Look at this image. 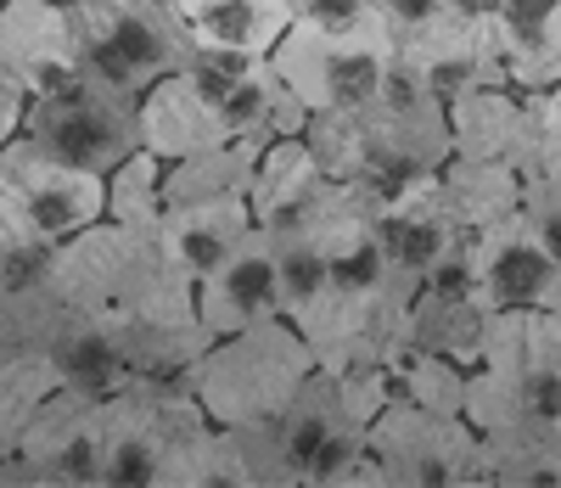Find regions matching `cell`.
I'll return each instance as SVG.
<instances>
[{"label": "cell", "mask_w": 561, "mask_h": 488, "mask_svg": "<svg viewBox=\"0 0 561 488\" xmlns=\"http://www.w3.org/2000/svg\"><path fill=\"white\" fill-rule=\"evenodd\" d=\"M523 225L534 230V241L561 264V191L545 174H523V197H517Z\"/></svg>", "instance_id": "30"}, {"label": "cell", "mask_w": 561, "mask_h": 488, "mask_svg": "<svg viewBox=\"0 0 561 488\" xmlns=\"http://www.w3.org/2000/svg\"><path fill=\"white\" fill-rule=\"evenodd\" d=\"M489 304L478 292H438V286H415L404 304V343L444 354L455 365L472 371L483 360V337H489Z\"/></svg>", "instance_id": "23"}, {"label": "cell", "mask_w": 561, "mask_h": 488, "mask_svg": "<svg viewBox=\"0 0 561 488\" xmlns=\"http://www.w3.org/2000/svg\"><path fill=\"white\" fill-rule=\"evenodd\" d=\"M460 416L483 444V488H556L545 432L561 416V315L494 309Z\"/></svg>", "instance_id": "2"}, {"label": "cell", "mask_w": 561, "mask_h": 488, "mask_svg": "<svg viewBox=\"0 0 561 488\" xmlns=\"http://www.w3.org/2000/svg\"><path fill=\"white\" fill-rule=\"evenodd\" d=\"M259 152H264L259 140H219L192 158L163 163V208L169 203H203V197H237L253 180Z\"/></svg>", "instance_id": "26"}, {"label": "cell", "mask_w": 561, "mask_h": 488, "mask_svg": "<svg viewBox=\"0 0 561 488\" xmlns=\"http://www.w3.org/2000/svg\"><path fill=\"white\" fill-rule=\"evenodd\" d=\"M45 286L62 309L124 331L135 382H185L192 360L214 343L197 320L192 281L163 259L158 236L147 230L113 219L84 225L79 236L57 241Z\"/></svg>", "instance_id": "1"}, {"label": "cell", "mask_w": 561, "mask_h": 488, "mask_svg": "<svg viewBox=\"0 0 561 488\" xmlns=\"http://www.w3.org/2000/svg\"><path fill=\"white\" fill-rule=\"evenodd\" d=\"M23 102H28V95H23L7 73H0V146H7V140L23 129Z\"/></svg>", "instance_id": "34"}, {"label": "cell", "mask_w": 561, "mask_h": 488, "mask_svg": "<svg viewBox=\"0 0 561 488\" xmlns=\"http://www.w3.org/2000/svg\"><path fill=\"white\" fill-rule=\"evenodd\" d=\"M248 230H253V208H248V191H237V197L169 203L152 236H158L163 259H169L185 281H203Z\"/></svg>", "instance_id": "20"}, {"label": "cell", "mask_w": 561, "mask_h": 488, "mask_svg": "<svg viewBox=\"0 0 561 488\" xmlns=\"http://www.w3.org/2000/svg\"><path fill=\"white\" fill-rule=\"evenodd\" d=\"M68 18L84 73L129 95H140L192 57V39H185L169 0H79Z\"/></svg>", "instance_id": "8"}, {"label": "cell", "mask_w": 561, "mask_h": 488, "mask_svg": "<svg viewBox=\"0 0 561 488\" xmlns=\"http://www.w3.org/2000/svg\"><path fill=\"white\" fill-rule=\"evenodd\" d=\"M388 399L382 371H309V382L270 421L230 427L248 466V488H370L365 427Z\"/></svg>", "instance_id": "3"}, {"label": "cell", "mask_w": 561, "mask_h": 488, "mask_svg": "<svg viewBox=\"0 0 561 488\" xmlns=\"http://www.w3.org/2000/svg\"><path fill=\"white\" fill-rule=\"evenodd\" d=\"M0 197H7L39 236L68 241L107 214V174H90L79 163L51 158L39 140H28L18 129L0 146Z\"/></svg>", "instance_id": "10"}, {"label": "cell", "mask_w": 561, "mask_h": 488, "mask_svg": "<svg viewBox=\"0 0 561 488\" xmlns=\"http://www.w3.org/2000/svg\"><path fill=\"white\" fill-rule=\"evenodd\" d=\"M192 298H197V320H203L208 337H225V331H242V326H253V320L280 315V286H275V248H270V236L253 225L203 281H192Z\"/></svg>", "instance_id": "16"}, {"label": "cell", "mask_w": 561, "mask_h": 488, "mask_svg": "<svg viewBox=\"0 0 561 488\" xmlns=\"http://www.w3.org/2000/svg\"><path fill=\"white\" fill-rule=\"evenodd\" d=\"M399 63L433 95H444V102H455L460 90H478V84H505L494 18H466L449 7L399 39Z\"/></svg>", "instance_id": "12"}, {"label": "cell", "mask_w": 561, "mask_h": 488, "mask_svg": "<svg viewBox=\"0 0 561 488\" xmlns=\"http://www.w3.org/2000/svg\"><path fill=\"white\" fill-rule=\"evenodd\" d=\"M528 107H534V129H539V169L556 191H561V79L545 90H523Z\"/></svg>", "instance_id": "31"}, {"label": "cell", "mask_w": 561, "mask_h": 488, "mask_svg": "<svg viewBox=\"0 0 561 488\" xmlns=\"http://www.w3.org/2000/svg\"><path fill=\"white\" fill-rule=\"evenodd\" d=\"M370 488H483V444L466 416L382 399L365 427Z\"/></svg>", "instance_id": "6"}, {"label": "cell", "mask_w": 561, "mask_h": 488, "mask_svg": "<svg viewBox=\"0 0 561 488\" xmlns=\"http://www.w3.org/2000/svg\"><path fill=\"white\" fill-rule=\"evenodd\" d=\"M433 185H438L444 214L466 236L494 225V219H505V214H517V197H523V174H511L500 163H478V158H444Z\"/></svg>", "instance_id": "25"}, {"label": "cell", "mask_w": 561, "mask_h": 488, "mask_svg": "<svg viewBox=\"0 0 561 488\" xmlns=\"http://www.w3.org/2000/svg\"><path fill=\"white\" fill-rule=\"evenodd\" d=\"M45 7H57V12H73V7H79V0H45Z\"/></svg>", "instance_id": "37"}, {"label": "cell", "mask_w": 561, "mask_h": 488, "mask_svg": "<svg viewBox=\"0 0 561 488\" xmlns=\"http://www.w3.org/2000/svg\"><path fill=\"white\" fill-rule=\"evenodd\" d=\"M410 292L415 286L388 270L377 236H359L354 248L325 259V281L293 315V326L309 343L320 371H337V376L382 371L393 360V349L404 343Z\"/></svg>", "instance_id": "4"}, {"label": "cell", "mask_w": 561, "mask_h": 488, "mask_svg": "<svg viewBox=\"0 0 561 488\" xmlns=\"http://www.w3.org/2000/svg\"><path fill=\"white\" fill-rule=\"evenodd\" d=\"M399 57V39L370 23V29H314L293 18L270 45V68L280 73L309 113L320 107H359L370 102V90L382 84V73Z\"/></svg>", "instance_id": "7"}, {"label": "cell", "mask_w": 561, "mask_h": 488, "mask_svg": "<svg viewBox=\"0 0 561 488\" xmlns=\"http://www.w3.org/2000/svg\"><path fill=\"white\" fill-rule=\"evenodd\" d=\"M57 387V371L45 354H0V455L18 450V438L39 399Z\"/></svg>", "instance_id": "28"}, {"label": "cell", "mask_w": 561, "mask_h": 488, "mask_svg": "<svg viewBox=\"0 0 561 488\" xmlns=\"http://www.w3.org/2000/svg\"><path fill=\"white\" fill-rule=\"evenodd\" d=\"M140 95L96 79V73H79L62 90H45L23 102V135L39 140L51 158L79 163L90 174H107L113 163H124L135 146H140V118H135Z\"/></svg>", "instance_id": "9"}, {"label": "cell", "mask_w": 561, "mask_h": 488, "mask_svg": "<svg viewBox=\"0 0 561 488\" xmlns=\"http://www.w3.org/2000/svg\"><path fill=\"white\" fill-rule=\"evenodd\" d=\"M309 371H314V354L298 337V326L287 315H270L242 331L214 337L192 360L185 382H192V399L203 405L214 427H253L287 405L309 382Z\"/></svg>", "instance_id": "5"}, {"label": "cell", "mask_w": 561, "mask_h": 488, "mask_svg": "<svg viewBox=\"0 0 561 488\" xmlns=\"http://www.w3.org/2000/svg\"><path fill=\"white\" fill-rule=\"evenodd\" d=\"M545 450H550V472H556V488H561V416H556L550 432H545Z\"/></svg>", "instance_id": "36"}, {"label": "cell", "mask_w": 561, "mask_h": 488, "mask_svg": "<svg viewBox=\"0 0 561 488\" xmlns=\"http://www.w3.org/2000/svg\"><path fill=\"white\" fill-rule=\"evenodd\" d=\"M287 7H293V18H304L314 29H370V23H382L377 0H287Z\"/></svg>", "instance_id": "32"}, {"label": "cell", "mask_w": 561, "mask_h": 488, "mask_svg": "<svg viewBox=\"0 0 561 488\" xmlns=\"http://www.w3.org/2000/svg\"><path fill=\"white\" fill-rule=\"evenodd\" d=\"M113 225H129V230H158L163 219V158L147 152V146H135L124 163L107 169V214Z\"/></svg>", "instance_id": "27"}, {"label": "cell", "mask_w": 561, "mask_h": 488, "mask_svg": "<svg viewBox=\"0 0 561 488\" xmlns=\"http://www.w3.org/2000/svg\"><path fill=\"white\" fill-rule=\"evenodd\" d=\"M51 259H57V241L39 236L7 197H0V292L39 286L51 275Z\"/></svg>", "instance_id": "29"}, {"label": "cell", "mask_w": 561, "mask_h": 488, "mask_svg": "<svg viewBox=\"0 0 561 488\" xmlns=\"http://www.w3.org/2000/svg\"><path fill=\"white\" fill-rule=\"evenodd\" d=\"M449 12H466V18H494V7L500 0H444Z\"/></svg>", "instance_id": "35"}, {"label": "cell", "mask_w": 561, "mask_h": 488, "mask_svg": "<svg viewBox=\"0 0 561 488\" xmlns=\"http://www.w3.org/2000/svg\"><path fill=\"white\" fill-rule=\"evenodd\" d=\"M494 39L511 90H545L561 79V0H500Z\"/></svg>", "instance_id": "22"}, {"label": "cell", "mask_w": 561, "mask_h": 488, "mask_svg": "<svg viewBox=\"0 0 561 488\" xmlns=\"http://www.w3.org/2000/svg\"><path fill=\"white\" fill-rule=\"evenodd\" d=\"M0 73L23 95L62 90L84 73L73 18L45 7V0H0Z\"/></svg>", "instance_id": "15"}, {"label": "cell", "mask_w": 561, "mask_h": 488, "mask_svg": "<svg viewBox=\"0 0 561 488\" xmlns=\"http://www.w3.org/2000/svg\"><path fill=\"white\" fill-rule=\"evenodd\" d=\"M444 113H449V158L500 163L511 174L539 169V129H534V107L523 90L478 84V90H460L455 102H444Z\"/></svg>", "instance_id": "14"}, {"label": "cell", "mask_w": 561, "mask_h": 488, "mask_svg": "<svg viewBox=\"0 0 561 488\" xmlns=\"http://www.w3.org/2000/svg\"><path fill=\"white\" fill-rule=\"evenodd\" d=\"M337 180H325L314 152L304 146V135H280L270 140L259 163H253V180H248V208H253V225L280 236V230H309L325 203H332Z\"/></svg>", "instance_id": "17"}, {"label": "cell", "mask_w": 561, "mask_h": 488, "mask_svg": "<svg viewBox=\"0 0 561 488\" xmlns=\"http://www.w3.org/2000/svg\"><path fill=\"white\" fill-rule=\"evenodd\" d=\"M192 45H230V52L270 57L280 29L293 23L287 0H169Z\"/></svg>", "instance_id": "24"}, {"label": "cell", "mask_w": 561, "mask_h": 488, "mask_svg": "<svg viewBox=\"0 0 561 488\" xmlns=\"http://www.w3.org/2000/svg\"><path fill=\"white\" fill-rule=\"evenodd\" d=\"M472 292L489 309H556L561 315V264L534 241L523 214H505L466 236Z\"/></svg>", "instance_id": "11"}, {"label": "cell", "mask_w": 561, "mask_h": 488, "mask_svg": "<svg viewBox=\"0 0 561 488\" xmlns=\"http://www.w3.org/2000/svg\"><path fill=\"white\" fill-rule=\"evenodd\" d=\"M377 12H382L388 34H393V39H404L410 29H421L433 12H444V0H377Z\"/></svg>", "instance_id": "33"}, {"label": "cell", "mask_w": 561, "mask_h": 488, "mask_svg": "<svg viewBox=\"0 0 561 488\" xmlns=\"http://www.w3.org/2000/svg\"><path fill=\"white\" fill-rule=\"evenodd\" d=\"M45 360L57 371V387H73L84 399H113L124 387H135V360H129L124 331L107 320L73 315V309H62Z\"/></svg>", "instance_id": "21"}, {"label": "cell", "mask_w": 561, "mask_h": 488, "mask_svg": "<svg viewBox=\"0 0 561 488\" xmlns=\"http://www.w3.org/2000/svg\"><path fill=\"white\" fill-rule=\"evenodd\" d=\"M370 236H377V248H382L388 270H393L399 281L421 286V275H427V270L444 259L449 241L466 236V230L444 214L438 185H433V174H427V180H415L404 197H393L388 208L370 214Z\"/></svg>", "instance_id": "19"}, {"label": "cell", "mask_w": 561, "mask_h": 488, "mask_svg": "<svg viewBox=\"0 0 561 488\" xmlns=\"http://www.w3.org/2000/svg\"><path fill=\"white\" fill-rule=\"evenodd\" d=\"M135 118H140V146H147V152H158L163 163L192 158V152H203V146L230 140L225 124H219V102H214V95H208L192 73H185V68H174V73H163L158 84L140 90Z\"/></svg>", "instance_id": "18"}, {"label": "cell", "mask_w": 561, "mask_h": 488, "mask_svg": "<svg viewBox=\"0 0 561 488\" xmlns=\"http://www.w3.org/2000/svg\"><path fill=\"white\" fill-rule=\"evenodd\" d=\"M18 455L34 466L39 488H90L102 483V399L51 387L28 416Z\"/></svg>", "instance_id": "13"}]
</instances>
